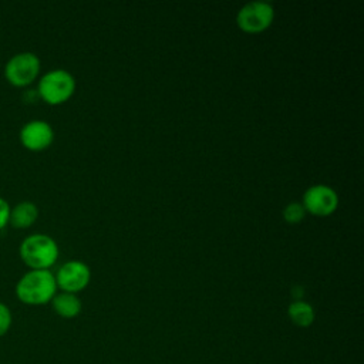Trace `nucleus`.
<instances>
[{
    "label": "nucleus",
    "mask_w": 364,
    "mask_h": 364,
    "mask_svg": "<svg viewBox=\"0 0 364 364\" xmlns=\"http://www.w3.org/2000/svg\"><path fill=\"white\" fill-rule=\"evenodd\" d=\"M55 293V277L48 269H31L24 273L16 284V296L18 300L31 306L51 301Z\"/></svg>",
    "instance_id": "f257e3e1"
},
{
    "label": "nucleus",
    "mask_w": 364,
    "mask_h": 364,
    "mask_svg": "<svg viewBox=\"0 0 364 364\" xmlns=\"http://www.w3.org/2000/svg\"><path fill=\"white\" fill-rule=\"evenodd\" d=\"M20 256L31 269H48L58 259V245L48 235L33 233L20 243Z\"/></svg>",
    "instance_id": "f03ea898"
},
{
    "label": "nucleus",
    "mask_w": 364,
    "mask_h": 364,
    "mask_svg": "<svg viewBox=\"0 0 364 364\" xmlns=\"http://www.w3.org/2000/svg\"><path fill=\"white\" fill-rule=\"evenodd\" d=\"M75 90V78L64 68H54L41 75L38 81V95L48 104L67 101Z\"/></svg>",
    "instance_id": "7ed1b4c3"
},
{
    "label": "nucleus",
    "mask_w": 364,
    "mask_h": 364,
    "mask_svg": "<svg viewBox=\"0 0 364 364\" xmlns=\"http://www.w3.org/2000/svg\"><path fill=\"white\" fill-rule=\"evenodd\" d=\"M40 58L31 51H21L11 55L6 64V78L17 87L33 82L40 73Z\"/></svg>",
    "instance_id": "20e7f679"
},
{
    "label": "nucleus",
    "mask_w": 364,
    "mask_h": 364,
    "mask_svg": "<svg viewBox=\"0 0 364 364\" xmlns=\"http://www.w3.org/2000/svg\"><path fill=\"white\" fill-rule=\"evenodd\" d=\"M274 18V9L267 1L246 3L236 16L237 26L250 34L264 31Z\"/></svg>",
    "instance_id": "39448f33"
},
{
    "label": "nucleus",
    "mask_w": 364,
    "mask_h": 364,
    "mask_svg": "<svg viewBox=\"0 0 364 364\" xmlns=\"http://www.w3.org/2000/svg\"><path fill=\"white\" fill-rule=\"evenodd\" d=\"M54 277L57 287H60L63 291L77 293L88 286L91 270L88 264L81 260H68L58 267Z\"/></svg>",
    "instance_id": "423d86ee"
},
{
    "label": "nucleus",
    "mask_w": 364,
    "mask_h": 364,
    "mask_svg": "<svg viewBox=\"0 0 364 364\" xmlns=\"http://www.w3.org/2000/svg\"><path fill=\"white\" fill-rule=\"evenodd\" d=\"M301 205L311 215L328 216L338 206V195L327 185H313L304 192Z\"/></svg>",
    "instance_id": "0eeeda50"
},
{
    "label": "nucleus",
    "mask_w": 364,
    "mask_h": 364,
    "mask_svg": "<svg viewBox=\"0 0 364 364\" xmlns=\"http://www.w3.org/2000/svg\"><path fill=\"white\" fill-rule=\"evenodd\" d=\"M54 139L53 127L43 119H31L20 129L21 144L31 151L46 149Z\"/></svg>",
    "instance_id": "6e6552de"
},
{
    "label": "nucleus",
    "mask_w": 364,
    "mask_h": 364,
    "mask_svg": "<svg viewBox=\"0 0 364 364\" xmlns=\"http://www.w3.org/2000/svg\"><path fill=\"white\" fill-rule=\"evenodd\" d=\"M38 216V208L31 200H21L16 206L10 208L9 222L17 229H26L31 226Z\"/></svg>",
    "instance_id": "1a4fd4ad"
},
{
    "label": "nucleus",
    "mask_w": 364,
    "mask_h": 364,
    "mask_svg": "<svg viewBox=\"0 0 364 364\" xmlns=\"http://www.w3.org/2000/svg\"><path fill=\"white\" fill-rule=\"evenodd\" d=\"M51 304L54 311L64 318H73L78 316L82 307L78 296L75 293H68V291L55 293L54 297L51 299Z\"/></svg>",
    "instance_id": "9d476101"
},
{
    "label": "nucleus",
    "mask_w": 364,
    "mask_h": 364,
    "mask_svg": "<svg viewBox=\"0 0 364 364\" xmlns=\"http://www.w3.org/2000/svg\"><path fill=\"white\" fill-rule=\"evenodd\" d=\"M287 316L291 320V323L299 327H309L313 324V321L316 318L313 306L303 300L291 301L287 309Z\"/></svg>",
    "instance_id": "9b49d317"
},
{
    "label": "nucleus",
    "mask_w": 364,
    "mask_h": 364,
    "mask_svg": "<svg viewBox=\"0 0 364 364\" xmlns=\"http://www.w3.org/2000/svg\"><path fill=\"white\" fill-rule=\"evenodd\" d=\"M306 209L299 202H291L283 209V218L289 223H299L304 219Z\"/></svg>",
    "instance_id": "f8f14e48"
},
{
    "label": "nucleus",
    "mask_w": 364,
    "mask_h": 364,
    "mask_svg": "<svg viewBox=\"0 0 364 364\" xmlns=\"http://www.w3.org/2000/svg\"><path fill=\"white\" fill-rule=\"evenodd\" d=\"M11 321H13V317L9 306L0 301V337H3L10 330Z\"/></svg>",
    "instance_id": "ddd939ff"
},
{
    "label": "nucleus",
    "mask_w": 364,
    "mask_h": 364,
    "mask_svg": "<svg viewBox=\"0 0 364 364\" xmlns=\"http://www.w3.org/2000/svg\"><path fill=\"white\" fill-rule=\"evenodd\" d=\"M10 216V205L9 202L0 196V229L9 223Z\"/></svg>",
    "instance_id": "4468645a"
}]
</instances>
